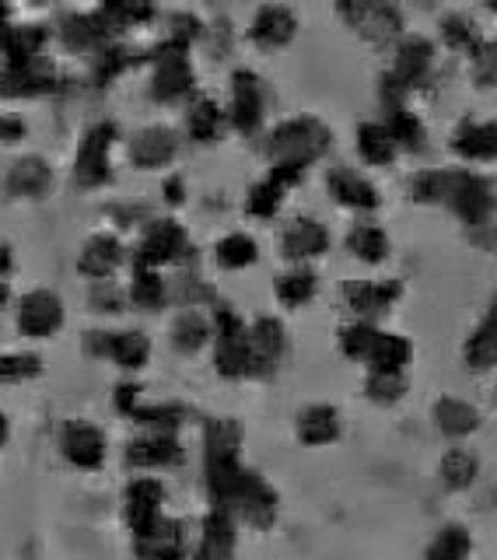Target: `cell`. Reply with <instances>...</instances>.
<instances>
[{
  "label": "cell",
  "instance_id": "obj_1",
  "mask_svg": "<svg viewBox=\"0 0 497 560\" xmlns=\"http://www.w3.org/2000/svg\"><path fill=\"white\" fill-rule=\"evenodd\" d=\"M326 127H319L315 119H294L284 122L274 133V154L280 158V165H305L319 151H326Z\"/></svg>",
  "mask_w": 497,
  "mask_h": 560
},
{
  "label": "cell",
  "instance_id": "obj_2",
  "mask_svg": "<svg viewBox=\"0 0 497 560\" xmlns=\"http://www.w3.org/2000/svg\"><path fill=\"white\" fill-rule=\"evenodd\" d=\"M137 557L140 560H180L186 550L183 525L172 518H154L145 529H137Z\"/></svg>",
  "mask_w": 497,
  "mask_h": 560
},
{
  "label": "cell",
  "instance_id": "obj_3",
  "mask_svg": "<svg viewBox=\"0 0 497 560\" xmlns=\"http://www.w3.org/2000/svg\"><path fill=\"white\" fill-rule=\"evenodd\" d=\"M63 455L78 469H99L105 463V438L92 424H70L63 431Z\"/></svg>",
  "mask_w": 497,
  "mask_h": 560
},
{
  "label": "cell",
  "instance_id": "obj_4",
  "mask_svg": "<svg viewBox=\"0 0 497 560\" xmlns=\"http://www.w3.org/2000/svg\"><path fill=\"white\" fill-rule=\"evenodd\" d=\"M162 501H165V487L154 477H137L127 487V518L137 529H145L154 518H162Z\"/></svg>",
  "mask_w": 497,
  "mask_h": 560
},
{
  "label": "cell",
  "instance_id": "obj_5",
  "mask_svg": "<svg viewBox=\"0 0 497 560\" xmlns=\"http://www.w3.org/2000/svg\"><path fill=\"white\" fill-rule=\"evenodd\" d=\"M63 312H60V302L46 291H35L32 298H25V308H22V329L32 332V337H46L60 326Z\"/></svg>",
  "mask_w": 497,
  "mask_h": 560
},
{
  "label": "cell",
  "instance_id": "obj_6",
  "mask_svg": "<svg viewBox=\"0 0 497 560\" xmlns=\"http://www.w3.org/2000/svg\"><path fill=\"white\" fill-rule=\"evenodd\" d=\"M235 550V522L224 512L207 515L204 536H200V557L204 560H228Z\"/></svg>",
  "mask_w": 497,
  "mask_h": 560
},
{
  "label": "cell",
  "instance_id": "obj_7",
  "mask_svg": "<svg viewBox=\"0 0 497 560\" xmlns=\"http://www.w3.org/2000/svg\"><path fill=\"white\" fill-rule=\"evenodd\" d=\"M298 438L305 445H330L340 438V417L333 407H309L298 417Z\"/></svg>",
  "mask_w": 497,
  "mask_h": 560
},
{
  "label": "cell",
  "instance_id": "obj_8",
  "mask_svg": "<svg viewBox=\"0 0 497 560\" xmlns=\"http://www.w3.org/2000/svg\"><path fill=\"white\" fill-rule=\"evenodd\" d=\"M183 459V448L175 445V438L169 434H151L145 442H134L130 445V463L134 466H175Z\"/></svg>",
  "mask_w": 497,
  "mask_h": 560
},
{
  "label": "cell",
  "instance_id": "obj_9",
  "mask_svg": "<svg viewBox=\"0 0 497 560\" xmlns=\"http://www.w3.org/2000/svg\"><path fill=\"white\" fill-rule=\"evenodd\" d=\"M368 361L375 368V375H403V364L411 361V343L403 337H393V332H379Z\"/></svg>",
  "mask_w": 497,
  "mask_h": 560
},
{
  "label": "cell",
  "instance_id": "obj_10",
  "mask_svg": "<svg viewBox=\"0 0 497 560\" xmlns=\"http://www.w3.org/2000/svg\"><path fill=\"white\" fill-rule=\"evenodd\" d=\"M330 189H333V197L347 203V207H375L379 197H375V189H371V183L365 179V175L358 172H350V168H340V172H333L330 175Z\"/></svg>",
  "mask_w": 497,
  "mask_h": 560
},
{
  "label": "cell",
  "instance_id": "obj_11",
  "mask_svg": "<svg viewBox=\"0 0 497 560\" xmlns=\"http://www.w3.org/2000/svg\"><path fill=\"white\" fill-rule=\"evenodd\" d=\"M326 228L315 221H294L288 232H284V249L288 256H319L326 249Z\"/></svg>",
  "mask_w": 497,
  "mask_h": 560
},
{
  "label": "cell",
  "instance_id": "obj_12",
  "mask_svg": "<svg viewBox=\"0 0 497 560\" xmlns=\"http://www.w3.org/2000/svg\"><path fill=\"white\" fill-rule=\"evenodd\" d=\"M294 35V18L291 11H284V8H263L259 18H256V25H253V39L263 43V46H280V43H288Z\"/></svg>",
  "mask_w": 497,
  "mask_h": 560
},
{
  "label": "cell",
  "instance_id": "obj_13",
  "mask_svg": "<svg viewBox=\"0 0 497 560\" xmlns=\"http://www.w3.org/2000/svg\"><path fill=\"white\" fill-rule=\"evenodd\" d=\"M435 420L449 438H463V434H470L476 428V410L470 407V402L449 396V399H441L435 407Z\"/></svg>",
  "mask_w": 497,
  "mask_h": 560
},
{
  "label": "cell",
  "instance_id": "obj_14",
  "mask_svg": "<svg viewBox=\"0 0 497 560\" xmlns=\"http://www.w3.org/2000/svg\"><path fill=\"white\" fill-rule=\"evenodd\" d=\"M455 151L466 158H497V122H490V127H476V122L463 127L455 133Z\"/></svg>",
  "mask_w": 497,
  "mask_h": 560
},
{
  "label": "cell",
  "instance_id": "obj_15",
  "mask_svg": "<svg viewBox=\"0 0 497 560\" xmlns=\"http://www.w3.org/2000/svg\"><path fill=\"white\" fill-rule=\"evenodd\" d=\"M235 122L242 130H253L259 122V88L253 74H235Z\"/></svg>",
  "mask_w": 497,
  "mask_h": 560
},
{
  "label": "cell",
  "instance_id": "obj_16",
  "mask_svg": "<svg viewBox=\"0 0 497 560\" xmlns=\"http://www.w3.org/2000/svg\"><path fill=\"white\" fill-rule=\"evenodd\" d=\"M470 557V533L463 525H446L428 547V560H466Z\"/></svg>",
  "mask_w": 497,
  "mask_h": 560
},
{
  "label": "cell",
  "instance_id": "obj_17",
  "mask_svg": "<svg viewBox=\"0 0 497 560\" xmlns=\"http://www.w3.org/2000/svg\"><path fill=\"white\" fill-rule=\"evenodd\" d=\"M396 294H400V284H393V280H385V284H354V288H347L350 305L358 312H382Z\"/></svg>",
  "mask_w": 497,
  "mask_h": 560
},
{
  "label": "cell",
  "instance_id": "obj_18",
  "mask_svg": "<svg viewBox=\"0 0 497 560\" xmlns=\"http://www.w3.org/2000/svg\"><path fill=\"white\" fill-rule=\"evenodd\" d=\"M361 154L368 158L371 165H385L393 162L396 154V140L393 133H389L385 127H379V122H368V127H361Z\"/></svg>",
  "mask_w": 497,
  "mask_h": 560
},
{
  "label": "cell",
  "instance_id": "obj_19",
  "mask_svg": "<svg viewBox=\"0 0 497 560\" xmlns=\"http://www.w3.org/2000/svg\"><path fill=\"white\" fill-rule=\"evenodd\" d=\"M183 232L175 228L172 221H162L154 228V232L148 235V245H145V259H151V262H162V259H172L175 253L183 249Z\"/></svg>",
  "mask_w": 497,
  "mask_h": 560
},
{
  "label": "cell",
  "instance_id": "obj_20",
  "mask_svg": "<svg viewBox=\"0 0 497 560\" xmlns=\"http://www.w3.org/2000/svg\"><path fill=\"white\" fill-rule=\"evenodd\" d=\"M476 477V459H473V452L466 448H452L446 455V463H441V480H446L449 490H463L470 487Z\"/></svg>",
  "mask_w": 497,
  "mask_h": 560
},
{
  "label": "cell",
  "instance_id": "obj_21",
  "mask_svg": "<svg viewBox=\"0 0 497 560\" xmlns=\"http://www.w3.org/2000/svg\"><path fill=\"white\" fill-rule=\"evenodd\" d=\"M431 67V46L424 39H406L400 49V81L411 84Z\"/></svg>",
  "mask_w": 497,
  "mask_h": 560
},
{
  "label": "cell",
  "instance_id": "obj_22",
  "mask_svg": "<svg viewBox=\"0 0 497 560\" xmlns=\"http://www.w3.org/2000/svg\"><path fill=\"white\" fill-rule=\"evenodd\" d=\"M347 245H350V249L358 253L361 259H371V262H379V259L385 256V249H389L385 232H382V228H375V224H358V228L350 232Z\"/></svg>",
  "mask_w": 497,
  "mask_h": 560
},
{
  "label": "cell",
  "instance_id": "obj_23",
  "mask_svg": "<svg viewBox=\"0 0 497 560\" xmlns=\"http://www.w3.org/2000/svg\"><path fill=\"white\" fill-rule=\"evenodd\" d=\"M256 259V242L248 235H228L221 245H218V262L228 270H239V267H248V262Z\"/></svg>",
  "mask_w": 497,
  "mask_h": 560
},
{
  "label": "cell",
  "instance_id": "obj_24",
  "mask_svg": "<svg viewBox=\"0 0 497 560\" xmlns=\"http://www.w3.org/2000/svg\"><path fill=\"white\" fill-rule=\"evenodd\" d=\"M109 354L119 364L137 368V364H145V358H148V340L140 337V332H119V337L109 340Z\"/></svg>",
  "mask_w": 497,
  "mask_h": 560
},
{
  "label": "cell",
  "instance_id": "obj_25",
  "mask_svg": "<svg viewBox=\"0 0 497 560\" xmlns=\"http://www.w3.org/2000/svg\"><path fill=\"white\" fill-rule=\"evenodd\" d=\"M137 162L140 165H158V162H165V158L172 154V137L165 130H151L145 137H137Z\"/></svg>",
  "mask_w": 497,
  "mask_h": 560
},
{
  "label": "cell",
  "instance_id": "obj_26",
  "mask_svg": "<svg viewBox=\"0 0 497 560\" xmlns=\"http://www.w3.org/2000/svg\"><path fill=\"white\" fill-rule=\"evenodd\" d=\"M113 267H116V242L113 238H95L92 245H88L84 259H81V270L105 277Z\"/></svg>",
  "mask_w": 497,
  "mask_h": 560
},
{
  "label": "cell",
  "instance_id": "obj_27",
  "mask_svg": "<svg viewBox=\"0 0 497 560\" xmlns=\"http://www.w3.org/2000/svg\"><path fill=\"white\" fill-rule=\"evenodd\" d=\"M312 291H315V277H312V273H288V277H280V280H277L280 302H288V305L309 302Z\"/></svg>",
  "mask_w": 497,
  "mask_h": 560
},
{
  "label": "cell",
  "instance_id": "obj_28",
  "mask_svg": "<svg viewBox=\"0 0 497 560\" xmlns=\"http://www.w3.org/2000/svg\"><path fill=\"white\" fill-rule=\"evenodd\" d=\"M218 127H221L218 105H215V102H200L197 109H193V116H189V130H193V137L210 140V137L218 133Z\"/></svg>",
  "mask_w": 497,
  "mask_h": 560
},
{
  "label": "cell",
  "instance_id": "obj_29",
  "mask_svg": "<svg viewBox=\"0 0 497 560\" xmlns=\"http://www.w3.org/2000/svg\"><path fill=\"white\" fill-rule=\"evenodd\" d=\"M375 340H379V332L371 329V326H350V329H344V350L350 358H368L371 354V347H375Z\"/></svg>",
  "mask_w": 497,
  "mask_h": 560
},
{
  "label": "cell",
  "instance_id": "obj_30",
  "mask_svg": "<svg viewBox=\"0 0 497 560\" xmlns=\"http://www.w3.org/2000/svg\"><path fill=\"white\" fill-rule=\"evenodd\" d=\"M162 280H158L154 273H137V284H134V298H137V305H158L162 302Z\"/></svg>",
  "mask_w": 497,
  "mask_h": 560
},
{
  "label": "cell",
  "instance_id": "obj_31",
  "mask_svg": "<svg viewBox=\"0 0 497 560\" xmlns=\"http://www.w3.org/2000/svg\"><path fill=\"white\" fill-rule=\"evenodd\" d=\"M446 35H449V43L459 49V46H473V39H476V32H473V22L470 18H449L446 22Z\"/></svg>",
  "mask_w": 497,
  "mask_h": 560
},
{
  "label": "cell",
  "instance_id": "obj_32",
  "mask_svg": "<svg viewBox=\"0 0 497 560\" xmlns=\"http://www.w3.org/2000/svg\"><path fill=\"white\" fill-rule=\"evenodd\" d=\"M207 337V326L197 319V315H186V319L180 323V343L183 347H200Z\"/></svg>",
  "mask_w": 497,
  "mask_h": 560
},
{
  "label": "cell",
  "instance_id": "obj_33",
  "mask_svg": "<svg viewBox=\"0 0 497 560\" xmlns=\"http://www.w3.org/2000/svg\"><path fill=\"white\" fill-rule=\"evenodd\" d=\"M35 368H39L35 358H4L0 361V378H25L35 372Z\"/></svg>",
  "mask_w": 497,
  "mask_h": 560
},
{
  "label": "cell",
  "instance_id": "obj_34",
  "mask_svg": "<svg viewBox=\"0 0 497 560\" xmlns=\"http://www.w3.org/2000/svg\"><path fill=\"white\" fill-rule=\"evenodd\" d=\"M22 137V122L18 119H0V140H18Z\"/></svg>",
  "mask_w": 497,
  "mask_h": 560
},
{
  "label": "cell",
  "instance_id": "obj_35",
  "mask_svg": "<svg viewBox=\"0 0 497 560\" xmlns=\"http://www.w3.org/2000/svg\"><path fill=\"white\" fill-rule=\"evenodd\" d=\"M4 298H8V288H0V302H4Z\"/></svg>",
  "mask_w": 497,
  "mask_h": 560
}]
</instances>
